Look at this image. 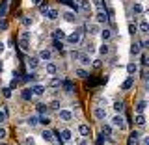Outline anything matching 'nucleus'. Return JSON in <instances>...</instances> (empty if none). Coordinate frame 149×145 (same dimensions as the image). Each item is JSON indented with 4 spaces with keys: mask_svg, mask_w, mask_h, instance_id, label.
Returning <instances> with one entry per match:
<instances>
[{
    "mask_svg": "<svg viewBox=\"0 0 149 145\" xmlns=\"http://www.w3.org/2000/svg\"><path fill=\"white\" fill-rule=\"evenodd\" d=\"M78 132H80V136L82 138H88V136H90V132H91V130H90V125H80V127H78Z\"/></svg>",
    "mask_w": 149,
    "mask_h": 145,
    "instance_id": "obj_16",
    "label": "nucleus"
},
{
    "mask_svg": "<svg viewBox=\"0 0 149 145\" xmlns=\"http://www.w3.org/2000/svg\"><path fill=\"white\" fill-rule=\"evenodd\" d=\"M24 145H36V142H34V138H32V136H28V138H24Z\"/></svg>",
    "mask_w": 149,
    "mask_h": 145,
    "instance_id": "obj_47",
    "label": "nucleus"
},
{
    "mask_svg": "<svg viewBox=\"0 0 149 145\" xmlns=\"http://www.w3.org/2000/svg\"><path fill=\"white\" fill-rule=\"evenodd\" d=\"M32 24H34V19H32V17H22V26H24L26 30H28Z\"/></svg>",
    "mask_w": 149,
    "mask_h": 145,
    "instance_id": "obj_33",
    "label": "nucleus"
},
{
    "mask_svg": "<svg viewBox=\"0 0 149 145\" xmlns=\"http://www.w3.org/2000/svg\"><path fill=\"white\" fill-rule=\"evenodd\" d=\"M2 95L6 97V99H11V89H9V87H4V89H2Z\"/></svg>",
    "mask_w": 149,
    "mask_h": 145,
    "instance_id": "obj_45",
    "label": "nucleus"
},
{
    "mask_svg": "<svg viewBox=\"0 0 149 145\" xmlns=\"http://www.w3.org/2000/svg\"><path fill=\"white\" fill-rule=\"evenodd\" d=\"M132 84H134V76H132V74H129V78H127V80L123 82V86H121V89H123V91L130 89V87H132Z\"/></svg>",
    "mask_w": 149,
    "mask_h": 145,
    "instance_id": "obj_17",
    "label": "nucleus"
},
{
    "mask_svg": "<svg viewBox=\"0 0 149 145\" xmlns=\"http://www.w3.org/2000/svg\"><path fill=\"white\" fill-rule=\"evenodd\" d=\"M93 117L97 121H106V108L104 106H95L93 108Z\"/></svg>",
    "mask_w": 149,
    "mask_h": 145,
    "instance_id": "obj_3",
    "label": "nucleus"
},
{
    "mask_svg": "<svg viewBox=\"0 0 149 145\" xmlns=\"http://www.w3.org/2000/svg\"><path fill=\"white\" fill-rule=\"evenodd\" d=\"M32 4H34V6H39V4H41V0H32Z\"/></svg>",
    "mask_w": 149,
    "mask_h": 145,
    "instance_id": "obj_59",
    "label": "nucleus"
},
{
    "mask_svg": "<svg viewBox=\"0 0 149 145\" xmlns=\"http://www.w3.org/2000/svg\"><path fill=\"white\" fill-rule=\"evenodd\" d=\"M21 50L22 52H30V43L28 41H21Z\"/></svg>",
    "mask_w": 149,
    "mask_h": 145,
    "instance_id": "obj_42",
    "label": "nucleus"
},
{
    "mask_svg": "<svg viewBox=\"0 0 149 145\" xmlns=\"http://www.w3.org/2000/svg\"><path fill=\"white\" fill-rule=\"evenodd\" d=\"M132 11H134V13H138V15H140V13H143V8H142V4L134 2V6H132Z\"/></svg>",
    "mask_w": 149,
    "mask_h": 145,
    "instance_id": "obj_41",
    "label": "nucleus"
},
{
    "mask_svg": "<svg viewBox=\"0 0 149 145\" xmlns=\"http://www.w3.org/2000/svg\"><path fill=\"white\" fill-rule=\"evenodd\" d=\"M74 74H77L78 78H88V76H90V74H88V71H86V69H82V67L74 69Z\"/></svg>",
    "mask_w": 149,
    "mask_h": 145,
    "instance_id": "obj_28",
    "label": "nucleus"
},
{
    "mask_svg": "<svg viewBox=\"0 0 149 145\" xmlns=\"http://www.w3.org/2000/svg\"><path fill=\"white\" fill-rule=\"evenodd\" d=\"M45 71H47V74H56L58 67H56V63H52V62H47V65H45Z\"/></svg>",
    "mask_w": 149,
    "mask_h": 145,
    "instance_id": "obj_19",
    "label": "nucleus"
},
{
    "mask_svg": "<svg viewBox=\"0 0 149 145\" xmlns=\"http://www.w3.org/2000/svg\"><path fill=\"white\" fill-rule=\"evenodd\" d=\"M136 71H138V65L134 63V62L127 63V73H129V74H136Z\"/></svg>",
    "mask_w": 149,
    "mask_h": 145,
    "instance_id": "obj_31",
    "label": "nucleus"
},
{
    "mask_svg": "<svg viewBox=\"0 0 149 145\" xmlns=\"http://www.w3.org/2000/svg\"><path fill=\"white\" fill-rule=\"evenodd\" d=\"M47 11H49V4H39V13L41 15H47Z\"/></svg>",
    "mask_w": 149,
    "mask_h": 145,
    "instance_id": "obj_43",
    "label": "nucleus"
},
{
    "mask_svg": "<svg viewBox=\"0 0 149 145\" xmlns=\"http://www.w3.org/2000/svg\"><path fill=\"white\" fill-rule=\"evenodd\" d=\"M67 145H73V143H67Z\"/></svg>",
    "mask_w": 149,
    "mask_h": 145,
    "instance_id": "obj_63",
    "label": "nucleus"
},
{
    "mask_svg": "<svg viewBox=\"0 0 149 145\" xmlns=\"http://www.w3.org/2000/svg\"><path fill=\"white\" fill-rule=\"evenodd\" d=\"M102 143H104V134H99V138H97V145H102Z\"/></svg>",
    "mask_w": 149,
    "mask_h": 145,
    "instance_id": "obj_51",
    "label": "nucleus"
},
{
    "mask_svg": "<svg viewBox=\"0 0 149 145\" xmlns=\"http://www.w3.org/2000/svg\"><path fill=\"white\" fill-rule=\"evenodd\" d=\"M41 138H43V142H47V143L54 142V134L50 132V130H43V132H41Z\"/></svg>",
    "mask_w": 149,
    "mask_h": 145,
    "instance_id": "obj_15",
    "label": "nucleus"
},
{
    "mask_svg": "<svg viewBox=\"0 0 149 145\" xmlns=\"http://www.w3.org/2000/svg\"><path fill=\"white\" fill-rule=\"evenodd\" d=\"M138 45H140V49H147V45H149V41H147V39H142V41H140V43H138Z\"/></svg>",
    "mask_w": 149,
    "mask_h": 145,
    "instance_id": "obj_50",
    "label": "nucleus"
},
{
    "mask_svg": "<svg viewBox=\"0 0 149 145\" xmlns=\"http://www.w3.org/2000/svg\"><path fill=\"white\" fill-rule=\"evenodd\" d=\"M63 19L67 22H77V13L74 11H63Z\"/></svg>",
    "mask_w": 149,
    "mask_h": 145,
    "instance_id": "obj_18",
    "label": "nucleus"
},
{
    "mask_svg": "<svg viewBox=\"0 0 149 145\" xmlns=\"http://www.w3.org/2000/svg\"><path fill=\"white\" fill-rule=\"evenodd\" d=\"M146 115H143V114H136V125H138V127H143V125H146Z\"/></svg>",
    "mask_w": 149,
    "mask_h": 145,
    "instance_id": "obj_32",
    "label": "nucleus"
},
{
    "mask_svg": "<svg viewBox=\"0 0 149 145\" xmlns=\"http://www.w3.org/2000/svg\"><path fill=\"white\" fill-rule=\"evenodd\" d=\"M99 54H101V56L110 54V45H108V43H102V45L99 46Z\"/></svg>",
    "mask_w": 149,
    "mask_h": 145,
    "instance_id": "obj_24",
    "label": "nucleus"
},
{
    "mask_svg": "<svg viewBox=\"0 0 149 145\" xmlns=\"http://www.w3.org/2000/svg\"><path fill=\"white\" fill-rule=\"evenodd\" d=\"M0 30H8V22L4 21V19L0 21Z\"/></svg>",
    "mask_w": 149,
    "mask_h": 145,
    "instance_id": "obj_53",
    "label": "nucleus"
},
{
    "mask_svg": "<svg viewBox=\"0 0 149 145\" xmlns=\"http://www.w3.org/2000/svg\"><path fill=\"white\" fill-rule=\"evenodd\" d=\"M62 78H60V76H52V78H50V80H49V86L50 87H60V86H62Z\"/></svg>",
    "mask_w": 149,
    "mask_h": 145,
    "instance_id": "obj_21",
    "label": "nucleus"
},
{
    "mask_svg": "<svg viewBox=\"0 0 149 145\" xmlns=\"http://www.w3.org/2000/svg\"><path fill=\"white\" fill-rule=\"evenodd\" d=\"M71 138H73V132L69 128H63L58 136V143H67V142H71Z\"/></svg>",
    "mask_w": 149,
    "mask_h": 145,
    "instance_id": "obj_4",
    "label": "nucleus"
},
{
    "mask_svg": "<svg viewBox=\"0 0 149 145\" xmlns=\"http://www.w3.org/2000/svg\"><path fill=\"white\" fill-rule=\"evenodd\" d=\"M37 58L43 60V62H50V60H52V50L50 49H41L39 54H37Z\"/></svg>",
    "mask_w": 149,
    "mask_h": 145,
    "instance_id": "obj_6",
    "label": "nucleus"
},
{
    "mask_svg": "<svg viewBox=\"0 0 149 145\" xmlns=\"http://www.w3.org/2000/svg\"><path fill=\"white\" fill-rule=\"evenodd\" d=\"M21 97H22V101H32V99H34V93H32V87H24V89L21 91Z\"/></svg>",
    "mask_w": 149,
    "mask_h": 145,
    "instance_id": "obj_10",
    "label": "nucleus"
},
{
    "mask_svg": "<svg viewBox=\"0 0 149 145\" xmlns=\"http://www.w3.org/2000/svg\"><path fill=\"white\" fill-rule=\"evenodd\" d=\"M82 34H84V30H82V28H78L77 32H73V34L65 35V41H67L69 45H73V46H74V45H78V43L82 41Z\"/></svg>",
    "mask_w": 149,
    "mask_h": 145,
    "instance_id": "obj_1",
    "label": "nucleus"
},
{
    "mask_svg": "<svg viewBox=\"0 0 149 145\" xmlns=\"http://www.w3.org/2000/svg\"><path fill=\"white\" fill-rule=\"evenodd\" d=\"M93 2H95V6H97V11L102 9V2H101V0H93Z\"/></svg>",
    "mask_w": 149,
    "mask_h": 145,
    "instance_id": "obj_55",
    "label": "nucleus"
},
{
    "mask_svg": "<svg viewBox=\"0 0 149 145\" xmlns=\"http://www.w3.org/2000/svg\"><path fill=\"white\" fill-rule=\"evenodd\" d=\"M0 145H6V143H0Z\"/></svg>",
    "mask_w": 149,
    "mask_h": 145,
    "instance_id": "obj_62",
    "label": "nucleus"
},
{
    "mask_svg": "<svg viewBox=\"0 0 149 145\" xmlns=\"http://www.w3.org/2000/svg\"><path fill=\"white\" fill-rule=\"evenodd\" d=\"M140 52H142V49H140V45H138V43H134L132 46H130V54H132V56H138Z\"/></svg>",
    "mask_w": 149,
    "mask_h": 145,
    "instance_id": "obj_36",
    "label": "nucleus"
},
{
    "mask_svg": "<svg viewBox=\"0 0 149 145\" xmlns=\"http://www.w3.org/2000/svg\"><path fill=\"white\" fill-rule=\"evenodd\" d=\"M36 110H37V114H41V115H45L47 112H49V106L43 104V102H39V104L36 106Z\"/></svg>",
    "mask_w": 149,
    "mask_h": 145,
    "instance_id": "obj_26",
    "label": "nucleus"
},
{
    "mask_svg": "<svg viewBox=\"0 0 149 145\" xmlns=\"http://www.w3.org/2000/svg\"><path fill=\"white\" fill-rule=\"evenodd\" d=\"M88 32H90L91 35H95V34H99V24H97V22H93V24H88Z\"/></svg>",
    "mask_w": 149,
    "mask_h": 145,
    "instance_id": "obj_25",
    "label": "nucleus"
},
{
    "mask_svg": "<svg viewBox=\"0 0 149 145\" xmlns=\"http://www.w3.org/2000/svg\"><path fill=\"white\" fill-rule=\"evenodd\" d=\"M140 136H142V134L134 130V132L129 136V145H136V143H138V139H140Z\"/></svg>",
    "mask_w": 149,
    "mask_h": 145,
    "instance_id": "obj_22",
    "label": "nucleus"
},
{
    "mask_svg": "<svg viewBox=\"0 0 149 145\" xmlns=\"http://www.w3.org/2000/svg\"><path fill=\"white\" fill-rule=\"evenodd\" d=\"M26 63H28V69H30V71H36L37 69V65H39V58H28L26 60Z\"/></svg>",
    "mask_w": 149,
    "mask_h": 145,
    "instance_id": "obj_11",
    "label": "nucleus"
},
{
    "mask_svg": "<svg viewBox=\"0 0 149 145\" xmlns=\"http://www.w3.org/2000/svg\"><path fill=\"white\" fill-rule=\"evenodd\" d=\"M80 145H90V143H88V142H86V138H84L82 142H80Z\"/></svg>",
    "mask_w": 149,
    "mask_h": 145,
    "instance_id": "obj_61",
    "label": "nucleus"
},
{
    "mask_svg": "<svg viewBox=\"0 0 149 145\" xmlns=\"http://www.w3.org/2000/svg\"><path fill=\"white\" fill-rule=\"evenodd\" d=\"M65 35H67V34H65L62 28H56V30H54V34H52V37H54V39H58V41L65 39Z\"/></svg>",
    "mask_w": 149,
    "mask_h": 145,
    "instance_id": "obj_20",
    "label": "nucleus"
},
{
    "mask_svg": "<svg viewBox=\"0 0 149 145\" xmlns=\"http://www.w3.org/2000/svg\"><path fill=\"white\" fill-rule=\"evenodd\" d=\"M102 134L104 136H112V125H102Z\"/></svg>",
    "mask_w": 149,
    "mask_h": 145,
    "instance_id": "obj_39",
    "label": "nucleus"
},
{
    "mask_svg": "<svg viewBox=\"0 0 149 145\" xmlns=\"http://www.w3.org/2000/svg\"><path fill=\"white\" fill-rule=\"evenodd\" d=\"M143 145H149V138H143V142H142Z\"/></svg>",
    "mask_w": 149,
    "mask_h": 145,
    "instance_id": "obj_60",
    "label": "nucleus"
},
{
    "mask_svg": "<svg viewBox=\"0 0 149 145\" xmlns=\"http://www.w3.org/2000/svg\"><path fill=\"white\" fill-rule=\"evenodd\" d=\"M78 60H80L82 65H90V63H91V58H90L88 54H80V58H78Z\"/></svg>",
    "mask_w": 149,
    "mask_h": 145,
    "instance_id": "obj_34",
    "label": "nucleus"
},
{
    "mask_svg": "<svg viewBox=\"0 0 149 145\" xmlns=\"http://www.w3.org/2000/svg\"><path fill=\"white\" fill-rule=\"evenodd\" d=\"M6 136H8V130L4 128V127H0V139H4Z\"/></svg>",
    "mask_w": 149,
    "mask_h": 145,
    "instance_id": "obj_49",
    "label": "nucleus"
},
{
    "mask_svg": "<svg viewBox=\"0 0 149 145\" xmlns=\"http://www.w3.org/2000/svg\"><path fill=\"white\" fill-rule=\"evenodd\" d=\"M112 127H116L118 130H125L127 128V121H125V117L121 114H116L114 117H112Z\"/></svg>",
    "mask_w": 149,
    "mask_h": 145,
    "instance_id": "obj_2",
    "label": "nucleus"
},
{
    "mask_svg": "<svg viewBox=\"0 0 149 145\" xmlns=\"http://www.w3.org/2000/svg\"><path fill=\"white\" fill-rule=\"evenodd\" d=\"M140 32H142V34H147V32H149V24H147V21H146V19H142V21H140Z\"/></svg>",
    "mask_w": 149,
    "mask_h": 145,
    "instance_id": "obj_27",
    "label": "nucleus"
},
{
    "mask_svg": "<svg viewBox=\"0 0 149 145\" xmlns=\"http://www.w3.org/2000/svg\"><path fill=\"white\" fill-rule=\"evenodd\" d=\"M30 32L28 30H24V32H21V41H28V43H30Z\"/></svg>",
    "mask_w": 149,
    "mask_h": 145,
    "instance_id": "obj_40",
    "label": "nucleus"
},
{
    "mask_svg": "<svg viewBox=\"0 0 149 145\" xmlns=\"http://www.w3.org/2000/svg\"><path fill=\"white\" fill-rule=\"evenodd\" d=\"M8 9H9V0H4V2L0 4V21H2V19H6Z\"/></svg>",
    "mask_w": 149,
    "mask_h": 145,
    "instance_id": "obj_7",
    "label": "nucleus"
},
{
    "mask_svg": "<svg viewBox=\"0 0 149 145\" xmlns=\"http://www.w3.org/2000/svg\"><path fill=\"white\" fill-rule=\"evenodd\" d=\"M54 49H56V50H62V49H63V45H62V41H58V39H54Z\"/></svg>",
    "mask_w": 149,
    "mask_h": 145,
    "instance_id": "obj_46",
    "label": "nucleus"
},
{
    "mask_svg": "<svg viewBox=\"0 0 149 145\" xmlns=\"http://www.w3.org/2000/svg\"><path fill=\"white\" fill-rule=\"evenodd\" d=\"M99 35H101L102 43H108V41L112 39V30H108V28H104V30H101V32H99Z\"/></svg>",
    "mask_w": 149,
    "mask_h": 145,
    "instance_id": "obj_8",
    "label": "nucleus"
},
{
    "mask_svg": "<svg viewBox=\"0 0 149 145\" xmlns=\"http://www.w3.org/2000/svg\"><path fill=\"white\" fill-rule=\"evenodd\" d=\"M39 123L41 125H43V127H49V125H50V117H49V115H41V117H39Z\"/></svg>",
    "mask_w": 149,
    "mask_h": 145,
    "instance_id": "obj_38",
    "label": "nucleus"
},
{
    "mask_svg": "<svg viewBox=\"0 0 149 145\" xmlns=\"http://www.w3.org/2000/svg\"><path fill=\"white\" fill-rule=\"evenodd\" d=\"M58 115H60V119H62V121H71L73 119V114L69 110H58Z\"/></svg>",
    "mask_w": 149,
    "mask_h": 145,
    "instance_id": "obj_13",
    "label": "nucleus"
},
{
    "mask_svg": "<svg viewBox=\"0 0 149 145\" xmlns=\"http://www.w3.org/2000/svg\"><path fill=\"white\" fill-rule=\"evenodd\" d=\"M6 121H8V112L6 110H0V125L6 123Z\"/></svg>",
    "mask_w": 149,
    "mask_h": 145,
    "instance_id": "obj_44",
    "label": "nucleus"
},
{
    "mask_svg": "<svg viewBox=\"0 0 149 145\" xmlns=\"http://www.w3.org/2000/svg\"><path fill=\"white\" fill-rule=\"evenodd\" d=\"M142 65H143V67H147V56L146 54H142Z\"/></svg>",
    "mask_w": 149,
    "mask_h": 145,
    "instance_id": "obj_56",
    "label": "nucleus"
},
{
    "mask_svg": "<svg viewBox=\"0 0 149 145\" xmlns=\"http://www.w3.org/2000/svg\"><path fill=\"white\" fill-rule=\"evenodd\" d=\"M112 108H114V112H116V114H121V112H123V108H125V104H123L121 101H116Z\"/></svg>",
    "mask_w": 149,
    "mask_h": 145,
    "instance_id": "obj_29",
    "label": "nucleus"
},
{
    "mask_svg": "<svg viewBox=\"0 0 149 145\" xmlns=\"http://www.w3.org/2000/svg\"><path fill=\"white\" fill-rule=\"evenodd\" d=\"M108 13L104 11V9H99V11H97V15H95V22L97 24H104V22H108Z\"/></svg>",
    "mask_w": 149,
    "mask_h": 145,
    "instance_id": "obj_5",
    "label": "nucleus"
},
{
    "mask_svg": "<svg viewBox=\"0 0 149 145\" xmlns=\"http://www.w3.org/2000/svg\"><path fill=\"white\" fill-rule=\"evenodd\" d=\"M49 21H56V19L60 17V11L58 9H54V8H49V11H47V15H45Z\"/></svg>",
    "mask_w": 149,
    "mask_h": 145,
    "instance_id": "obj_12",
    "label": "nucleus"
},
{
    "mask_svg": "<svg viewBox=\"0 0 149 145\" xmlns=\"http://www.w3.org/2000/svg\"><path fill=\"white\" fill-rule=\"evenodd\" d=\"M4 50H6V45H4V43H0V54H2Z\"/></svg>",
    "mask_w": 149,
    "mask_h": 145,
    "instance_id": "obj_57",
    "label": "nucleus"
},
{
    "mask_svg": "<svg viewBox=\"0 0 149 145\" xmlns=\"http://www.w3.org/2000/svg\"><path fill=\"white\" fill-rule=\"evenodd\" d=\"M58 145H60V143H58Z\"/></svg>",
    "mask_w": 149,
    "mask_h": 145,
    "instance_id": "obj_64",
    "label": "nucleus"
},
{
    "mask_svg": "<svg viewBox=\"0 0 149 145\" xmlns=\"http://www.w3.org/2000/svg\"><path fill=\"white\" fill-rule=\"evenodd\" d=\"M2 73H4V62L0 60V74H2Z\"/></svg>",
    "mask_w": 149,
    "mask_h": 145,
    "instance_id": "obj_58",
    "label": "nucleus"
},
{
    "mask_svg": "<svg viewBox=\"0 0 149 145\" xmlns=\"http://www.w3.org/2000/svg\"><path fill=\"white\" fill-rule=\"evenodd\" d=\"M32 87V93L34 95H45V86L43 84H34V86H30Z\"/></svg>",
    "mask_w": 149,
    "mask_h": 145,
    "instance_id": "obj_9",
    "label": "nucleus"
},
{
    "mask_svg": "<svg viewBox=\"0 0 149 145\" xmlns=\"http://www.w3.org/2000/svg\"><path fill=\"white\" fill-rule=\"evenodd\" d=\"M129 34H136V24L129 22Z\"/></svg>",
    "mask_w": 149,
    "mask_h": 145,
    "instance_id": "obj_48",
    "label": "nucleus"
},
{
    "mask_svg": "<svg viewBox=\"0 0 149 145\" xmlns=\"http://www.w3.org/2000/svg\"><path fill=\"white\" fill-rule=\"evenodd\" d=\"M78 9H82L84 13H90V9H91V2H90V0H80V4H78Z\"/></svg>",
    "mask_w": 149,
    "mask_h": 145,
    "instance_id": "obj_14",
    "label": "nucleus"
},
{
    "mask_svg": "<svg viewBox=\"0 0 149 145\" xmlns=\"http://www.w3.org/2000/svg\"><path fill=\"white\" fill-rule=\"evenodd\" d=\"M146 108H147V102H146V101H140L138 104H136V114H143V112H146Z\"/></svg>",
    "mask_w": 149,
    "mask_h": 145,
    "instance_id": "obj_30",
    "label": "nucleus"
},
{
    "mask_svg": "<svg viewBox=\"0 0 149 145\" xmlns=\"http://www.w3.org/2000/svg\"><path fill=\"white\" fill-rule=\"evenodd\" d=\"M71 58H73V60H78V58H80V52H77V50H71Z\"/></svg>",
    "mask_w": 149,
    "mask_h": 145,
    "instance_id": "obj_52",
    "label": "nucleus"
},
{
    "mask_svg": "<svg viewBox=\"0 0 149 145\" xmlns=\"http://www.w3.org/2000/svg\"><path fill=\"white\" fill-rule=\"evenodd\" d=\"M62 84H63L65 93H73V91H74V86H73V82H71V80H63Z\"/></svg>",
    "mask_w": 149,
    "mask_h": 145,
    "instance_id": "obj_23",
    "label": "nucleus"
},
{
    "mask_svg": "<svg viewBox=\"0 0 149 145\" xmlns=\"http://www.w3.org/2000/svg\"><path fill=\"white\" fill-rule=\"evenodd\" d=\"M97 102H99V104H104V106H106V102H108V101H106V97H99V99H97Z\"/></svg>",
    "mask_w": 149,
    "mask_h": 145,
    "instance_id": "obj_54",
    "label": "nucleus"
},
{
    "mask_svg": "<svg viewBox=\"0 0 149 145\" xmlns=\"http://www.w3.org/2000/svg\"><path fill=\"white\" fill-rule=\"evenodd\" d=\"M28 125H30V127H36L37 123H39V117H37V115H30V117H28V121H26Z\"/></svg>",
    "mask_w": 149,
    "mask_h": 145,
    "instance_id": "obj_35",
    "label": "nucleus"
},
{
    "mask_svg": "<svg viewBox=\"0 0 149 145\" xmlns=\"http://www.w3.org/2000/svg\"><path fill=\"white\" fill-rule=\"evenodd\" d=\"M60 106H62V102H60L58 99H54V101L49 104V110H60Z\"/></svg>",
    "mask_w": 149,
    "mask_h": 145,
    "instance_id": "obj_37",
    "label": "nucleus"
}]
</instances>
